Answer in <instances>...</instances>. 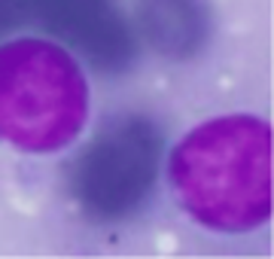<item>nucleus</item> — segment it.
Instances as JSON below:
<instances>
[{
	"label": "nucleus",
	"mask_w": 274,
	"mask_h": 259,
	"mask_svg": "<svg viewBox=\"0 0 274 259\" xmlns=\"http://www.w3.org/2000/svg\"><path fill=\"white\" fill-rule=\"evenodd\" d=\"M177 204L210 232H253L271 217V125L229 113L195 125L168 155Z\"/></svg>",
	"instance_id": "1"
},
{
	"label": "nucleus",
	"mask_w": 274,
	"mask_h": 259,
	"mask_svg": "<svg viewBox=\"0 0 274 259\" xmlns=\"http://www.w3.org/2000/svg\"><path fill=\"white\" fill-rule=\"evenodd\" d=\"M88 119V79L52 40L0 43V141L34 155L70 147Z\"/></svg>",
	"instance_id": "2"
}]
</instances>
